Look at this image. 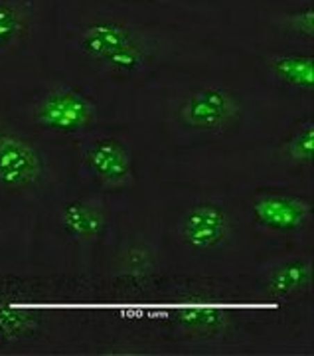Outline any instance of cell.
<instances>
[{
  "label": "cell",
  "mask_w": 314,
  "mask_h": 356,
  "mask_svg": "<svg viewBox=\"0 0 314 356\" xmlns=\"http://www.w3.org/2000/svg\"><path fill=\"white\" fill-rule=\"evenodd\" d=\"M48 172L40 147L20 131L0 125V188L28 192L38 188Z\"/></svg>",
  "instance_id": "obj_4"
},
{
  "label": "cell",
  "mask_w": 314,
  "mask_h": 356,
  "mask_svg": "<svg viewBox=\"0 0 314 356\" xmlns=\"http://www.w3.org/2000/svg\"><path fill=\"white\" fill-rule=\"evenodd\" d=\"M253 222L275 236H297L313 222V202L301 194L259 188L251 198Z\"/></svg>",
  "instance_id": "obj_5"
},
{
  "label": "cell",
  "mask_w": 314,
  "mask_h": 356,
  "mask_svg": "<svg viewBox=\"0 0 314 356\" xmlns=\"http://www.w3.org/2000/svg\"><path fill=\"white\" fill-rule=\"evenodd\" d=\"M279 26L289 34L295 36L297 40H306V42H313L314 38V8L313 4H304L299 6L295 10L289 13L279 14L276 18Z\"/></svg>",
  "instance_id": "obj_15"
},
{
  "label": "cell",
  "mask_w": 314,
  "mask_h": 356,
  "mask_svg": "<svg viewBox=\"0 0 314 356\" xmlns=\"http://www.w3.org/2000/svg\"><path fill=\"white\" fill-rule=\"evenodd\" d=\"M34 20V0H0V56L24 44L32 34Z\"/></svg>",
  "instance_id": "obj_12"
},
{
  "label": "cell",
  "mask_w": 314,
  "mask_h": 356,
  "mask_svg": "<svg viewBox=\"0 0 314 356\" xmlns=\"http://www.w3.org/2000/svg\"><path fill=\"white\" fill-rule=\"evenodd\" d=\"M224 311L215 309L214 305H204V303H192V305L182 307L180 318L188 327L190 331L214 332L224 325Z\"/></svg>",
  "instance_id": "obj_14"
},
{
  "label": "cell",
  "mask_w": 314,
  "mask_h": 356,
  "mask_svg": "<svg viewBox=\"0 0 314 356\" xmlns=\"http://www.w3.org/2000/svg\"><path fill=\"white\" fill-rule=\"evenodd\" d=\"M65 40L83 64L115 81L149 77L164 56V42L154 28L109 13L79 18Z\"/></svg>",
  "instance_id": "obj_1"
},
{
  "label": "cell",
  "mask_w": 314,
  "mask_h": 356,
  "mask_svg": "<svg viewBox=\"0 0 314 356\" xmlns=\"http://www.w3.org/2000/svg\"><path fill=\"white\" fill-rule=\"evenodd\" d=\"M233 236V216L224 204L196 202L178 222V242L186 250L206 255L224 248Z\"/></svg>",
  "instance_id": "obj_6"
},
{
  "label": "cell",
  "mask_w": 314,
  "mask_h": 356,
  "mask_svg": "<svg viewBox=\"0 0 314 356\" xmlns=\"http://www.w3.org/2000/svg\"><path fill=\"white\" fill-rule=\"evenodd\" d=\"M62 229L76 242H95L107 228V216L99 204L76 198L60 210Z\"/></svg>",
  "instance_id": "obj_11"
},
{
  "label": "cell",
  "mask_w": 314,
  "mask_h": 356,
  "mask_svg": "<svg viewBox=\"0 0 314 356\" xmlns=\"http://www.w3.org/2000/svg\"><path fill=\"white\" fill-rule=\"evenodd\" d=\"M281 154L289 165L297 168L313 166L314 159V121L313 117H306L297 121L289 129L287 137L281 143Z\"/></svg>",
  "instance_id": "obj_13"
},
{
  "label": "cell",
  "mask_w": 314,
  "mask_h": 356,
  "mask_svg": "<svg viewBox=\"0 0 314 356\" xmlns=\"http://www.w3.org/2000/svg\"><path fill=\"white\" fill-rule=\"evenodd\" d=\"M129 2H147V4H158V6L170 4V0H129Z\"/></svg>",
  "instance_id": "obj_16"
},
{
  "label": "cell",
  "mask_w": 314,
  "mask_h": 356,
  "mask_svg": "<svg viewBox=\"0 0 314 356\" xmlns=\"http://www.w3.org/2000/svg\"><path fill=\"white\" fill-rule=\"evenodd\" d=\"M40 329V305L20 280H0V343H20Z\"/></svg>",
  "instance_id": "obj_8"
},
{
  "label": "cell",
  "mask_w": 314,
  "mask_h": 356,
  "mask_svg": "<svg viewBox=\"0 0 314 356\" xmlns=\"http://www.w3.org/2000/svg\"><path fill=\"white\" fill-rule=\"evenodd\" d=\"M241 113L243 105L239 93L217 83L188 89L178 105L180 123L201 135H226L238 127Z\"/></svg>",
  "instance_id": "obj_3"
},
{
  "label": "cell",
  "mask_w": 314,
  "mask_h": 356,
  "mask_svg": "<svg viewBox=\"0 0 314 356\" xmlns=\"http://www.w3.org/2000/svg\"><path fill=\"white\" fill-rule=\"evenodd\" d=\"M265 293L279 303L302 301L313 289L311 255L295 254L276 261L263 280Z\"/></svg>",
  "instance_id": "obj_9"
},
{
  "label": "cell",
  "mask_w": 314,
  "mask_h": 356,
  "mask_svg": "<svg viewBox=\"0 0 314 356\" xmlns=\"http://www.w3.org/2000/svg\"><path fill=\"white\" fill-rule=\"evenodd\" d=\"M83 165L89 177L105 191H126L135 184V161L123 140L99 137L83 151Z\"/></svg>",
  "instance_id": "obj_7"
},
{
  "label": "cell",
  "mask_w": 314,
  "mask_h": 356,
  "mask_svg": "<svg viewBox=\"0 0 314 356\" xmlns=\"http://www.w3.org/2000/svg\"><path fill=\"white\" fill-rule=\"evenodd\" d=\"M28 121L53 137H79L97 123V103L69 83H48L26 105Z\"/></svg>",
  "instance_id": "obj_2"
},
{
  "label": "cell",
  "mask_w": 314,
  "mask_h": 356,
  "mask_svg": "<svg viewBox=\"0 0 314 356\" xmlns=\"http://www.w3.org/2000/svg\"><path fill=\"white\" fill-rule=\"evenodd\" d=\"M263 65L271 81L279 88L306 95L314 91L313 51H271L263 58Z\"/></svg>",
  "instance_id": "obj_10"
}]
</instances>
